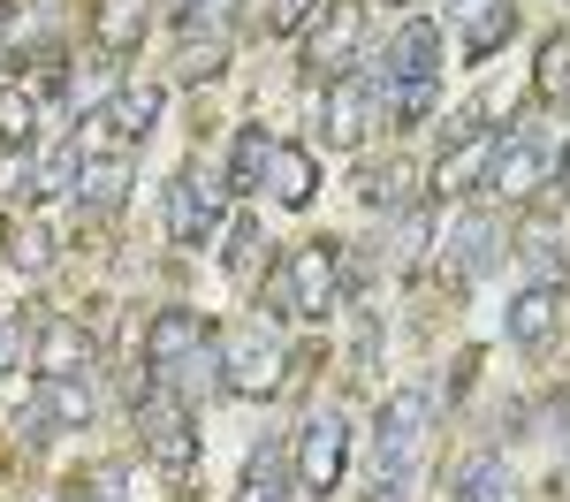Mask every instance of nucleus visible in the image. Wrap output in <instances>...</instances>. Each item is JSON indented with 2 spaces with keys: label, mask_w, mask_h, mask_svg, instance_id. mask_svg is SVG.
<instances>
[{
  "label": "nucleus",
  "mask_w": 570,
  "mask_h": 502,
  "mask_svg": "<svg viewBox=\"0 0 570 502\" xmlns=\"http://www.w3.org/2000/svg\"><path fill=\"white\" fill-rule=\"evenodd\" d=\"M434 411H441V388H434V381L395 388L389 404H381V426H373L381 464H411V456H419V442H426V426H434Z\"/></svg>",
  "instance_id": "0eeeda50"
},
{
  "label": "nucleus",
  "mask_w": 570,
  "mask_h": 502,
  "mask_svg": "<svg viewBox=\"0 0 570 502\" xmlns=\"http://www.w3.org/2000/svg\"><path fill=\"white\" fill-rule=\"evenodd\" d=\"M525 267L540 282H556V289L570 282V259H563V244H556V228H525Z\"/></svg>",
  "instance_id": "cd10ccee"
},
{
  "label": "nucleus",
  "mask_w": 570,
  "mask_h": 502,
  "mask_svg": "<svg viewBox=\"0 0 570 502\" xmlns=\"http://www.w3.org/2000/svg\"><path fill=\"white\" fill-rule=\"evenodd\" d=\"M220 214H228V183H206V176L168 183V236H176L183 252H214Z\"/></svg>",
  "instance_id": "6e6552de"
},
{
  "label": "nucleus",
  "mask_w": 570,
  "mask_h": 502,
  "mask_svg": "<svg viewBox=\"0 0 570 502\" xmlns=\"http://www.w3.org/2000/svg\"><path fill=\"white\" fill-rule=\"evenodd\" d=\"M274 145H282V137H266L259 122H244V130H236V152H228V198H252V190H266Z\"/></svg>",
  "instance_id": "a211bd4d"
},
{
  "label": "nucleus",
  "mask_w": 570,
  "mask_h": 502,
  "mask_svg": "<svg viewBox=\"0 0 570 502\" xmlns=\"http://www.w3.org/2000/svg\"><path fill=\"white\" fill-rule=\"evenodd\" d=\"M449 16H456V31H464L472 53H494V46L510 39V23H518L510 0H449Z\"/></svg>",
  "instance_id": "aec40b11"
},
{
  "label": "nucleus",
  "mask_w": 570,
  "mask_h": 502,
  "mask_svg": "<svg viewBox=\"0 0 570 502\" xmlns=\"http://www.w3.org/2000/svg\"><path fill=\"white\" fill-rule=\"evenodd\" d=\"M282 381H289V351H282L266 327H244V335L220 343V388H228V396H259L266 404Z\"/></svg>",
  "instance_id": "423d86ee"
},
{
  "label": "nucleus",
  "mask_w": 570,
  "mask_h": 502,
  "mask_svg": "<svg viewBox=\"0 0 570 502\" xmlns=\"http://www.w3.org/2000/svg\"><path fill=\"white\" fill-rule=\"evenodd\" d=\"M85 419H91V381H85V373L39 381V396L16 411V426H31V442H46L53 426H85Z\"/></svg>",
  "instance_id": "9d476101"
},
{
  "label": "nucleus",
  "mask_w": 570,
  "mask_h": 502,
  "mask_svg": "<svg viewBox=\"0 0 570 502\" xmlns=\"http://www.w3.org/2000/svg\"><path fill=\"white\" fill-rule=\"evenodd\" d=\"M556 190L570 198V145H563V160H556Z\"/></svg>",
  "instance_id": "c9c22d12"
},
{
  "label": "nucleus",
  "mask_w": 570,
  "mask_h": 502,
  "mask_svg": "<svg viewBox=\"0 0 570 502\" xmlns=\"http://www.w3.org/2000/svg\"><path fill=\"white\" fill-rule=\"evenodd\" d=\"M91 39L107 46V53H130L145 39V0H99L91 8Z\"/></svg>",
  "instance_id": "b1692460"
},
{
  "label": "nucleus",
  "mask_w": 570,
  "mask_h": 502,
  "mask_svg": "<svg viewBox=\"0 0 570 502\" xmlns=\"http://www.w3.org/2000/svg\"><path fill=\"white\" fill-rule=\"evenodd\" d=\"M137 434H145V456H153L168 480H183V472L198 464V426H190V404H183L160 373H145V388H137Z\"/></svg>",
  "instance_id": "f03ea898"
},
{
  "label": "nucleus",
  "mask_w": 570,
  "mask_h": 502,
  "mask_svg": "<svg viewBox=\"0 0 570 502\" xmlns=\"http://www.w3.org/2000/svg\"><path fill=\"white\" fill-rule=\"evenodd\" d=\"M373 107H381V85H373V77H357V69L327 77V99H320V137H327L335 152H351L357 137L373 130Z\"/></svg>",
  "instance_id": "1a4fd4ad"
},
{
  "label": "nucleus",
  "mask_w": 570,
  "mask_h": 502,
  "mask_svg": "<svg viewBox=\"0 0 570 502\" xmlns=\"http://www.w3.org/2000/svg\"><path fill=\"white\" fill-rule=\"evenodd\" d=\"M99 122L122 137V145H137V137H153V122H160V85H122L107 107H99Z\"/></svg>",
  "instance_id": "6ab92c4d"
},
{
  "label": "nucleus",
  "mask_w": 570,
  "mask_h": 502,
  "mask_svg": "<svg viewBox=\"0 0 570 502\" xmlns=\"http://www.w3.org/2000/svg\"><path fill=\"white\" fill-rule=\"evenodd\" d=\"M266 297H274L289 319H327L335 305H343V252H335V244L289 252V267L266 282Z\"/></svg>",
  "instance_id": "20e7f679"
},
{
  "label": "nucleus",
  "mask_w": 570,
  "mask_h": 502,
  "mask_svg": "<svg viewBox=\"0 0 570 502\" xmlns=\"http://www.w3.org/2000/svg\"><path fill=\"white\" fill-rule=\"evenodd\" d=\"M357 39H365V8H357V0H335V8H327V23H320L312 46H305L312 77H343V69L357 61Z\"/></svg>",
  "instance_id": "ddd939ff"
},
{
  "label": "nucleus",
  "mask_w": 570,
  "mask_h": 502,
  "mask_svg": "<svg viewBox=\"0 0 570 502\" xmlns=\"http://www.w3.org/2000/svg\"><path fill=\"white\" fill-rule=\"evenodd\" d=\"M16 365H23V327L0 319V373H16Z\"/></svg>",
  "instance_id": "72a5a7b5"
},
{
  "label": "nucleus",
  "mask_w": 570,
  "mask_h": 502,
  "mask_svg": "<svg viewBox=\"0 0 570 502\" xmlns=\"http://www.w3.org/2000/svg\"><path fill=\"white\" fill-rule=\"evenodd\" d=\"M570 85V46L548 39V53H540V91H563Z\"/></svg>",
  "instance_id": "473e14b6"
},
{
  "label": "nucleus",
  "mask_w": 570,
  "mask_h": 502,
  "mask_svg": "<svg viewBox=\"0 0 570 502\" xmlns=\"http://www.w3.org/2000/svg\"><path fill=\"white\" fill-rule=\"evenodd\" d=\"M357 198H365L373 214H403V206H411V168H365V176H357Z\"/></svg>",
  "instance_id": "a878e982"
},
{
  "label": "nucleus",
  "mask_w": 570,
  "mask_h": 502,
  "mask_svg": "<svg viewBox=\"0 0 570 502\" xmlns=\"http://www.w3.org/2000/svg\"><path fill=\"white\" fill-rule=\"evenodd\" d=\"M198 351H206V319L198 313H160L145 327V365H153V373H176V365L198 358Z\"/></svg>",
  "instance_id": "4468645a"
},
{
  "label": "nucleus",
  "mask_w": 570,
  "mask_h": 502,
  "mask_svg": "<svg viewBox=\"0 0 570 502\" xmlns=\"http://www.w3.org/2000/svg\"><path fill=\"white\" fill-rule=\"evenodd\" d=\"M176 23H183V39H206V31L228 23V0H176Z\"/></svg>",
  "instance_id": "c85d7f7f"
},
{
  "label": "nucleus",
  "mask_w": 570,
  "mask_h": 502,
  "mask_svg": "<svg viewBox=\"0 0 570 502\" xmlns=\"http://www.w3.org/2000/svg\"><path fill=\"white\" fill-rule=\"evenodd\" d=\"M449 502H510V464L487 450L472 464H456V480H449Z\"/></svg>",
  "instance_id": "5701e85b"
},
{
  "label": "nucleus",
  "mask_w": 570,
  "mask_h": 502,
  "mask_svg": "<svg viewBox=\"0 0 570 502\" xmlns=\"http://www.w3.org/2000/svg\"><path fill=\"white\" fill-rule=\"evenodd\" d=\"M419 252H426V214H403V228H395V252H389V259L411 274V267H419Z\"/></svg>",
  "instance_id": "2f4dec72"
},
{
  "label": "nucleus",
  "mask_w": 570,
  "mask_h": 502,
  "mask_svg": "<svg viewBox=\"0 0 570 502\" xmlns=\"http://www.w3.org/2000/svg\"><path fill=\"white\" fill-rule=\"evenodd\" d=\"M198 77H220V46H206V53L183 61V85H198Z\"/></svg>",
  "instance_id": "f704fd0d"
},
{
  "label": "nucleus",
  "mask_w": 570,
  "mask_h": 502,
  "mask_svg": "<svg viewBox=\"0 0 570 502\" xmlns=\"http://www.w3.org/2000/svg\"><path fill=\"white\" fill-rule=\"evenodd\" d=\"M381 107H389V122H426L434 115V91H441V31L419 16V23H403L389 39V61H381Z\"/></svg>",
  "instance_id": "f257e3e1"
},
{
  "label": "nucleus",
  "mask_w": 570,
  "mask_h": 502,
  "mask_svg": "<svg viewBox=\"0 0 570 502\" xmlns=\"http://www.w3.org/2000/svg\"><path fill=\"white\" fill-rule=\"evenodd\" d=\"M320 0H266V39H297Z\"/></svg>",
  "instance_id": "c756f323"
},
{
  "label": "nucleus",
  "mask_w": 570,
  "mask_h": 502,
  "mask_svg": "<svg viewBox=\"0 0 570 502\" xmlns=\"http://www.w3.org/2000/svg\"><path fill=\"white\" fill-rule=\"evenodd\" d=\"M31 137H39V99L23 85H0V145L31 152Z\"/></svg>",
  "instance_id": "393cba45"
},
{
  "label": "nucleus",
  "mask_w": 570,
  "mask_h": 502,
  "mask_svg": "<svg viewBox=\"0 0 570 502\" xmlns=\"http://www.w3.org/2000/svg\"><path fill=\"white\" fill-rule=\"evenodd\" d=\"M563 145H570V137L548 130V122H518V130H502L487 190H494V198H532V190H548V183H556V160H563Z\"/></svg>",
  "instance_id": "7ed1b4c3"
},
{
  "label": "nucleus",
  "mask_w": 570,
  "mask_h": 502,
  "mask_svg": "<svg viewBox=\"0 0 570 502\" xmlns=\"http://www.w3.org/2000/svg\"><path fill=\"white\" fill-rule=\"evenodd\" d=\"M266 190H274V206H312V190H320V160H312L305 145H274V168H266Z\"/></svg>",
  "instance_id": "f3484780"
},
{
  "label": "nucleus",
  "mask_w": 570,
  "mask_h": 502,
  "mask_svg": "<svg viewBox=\"0 0 570 502\" xmlns=\"http://www.w3.org/2000/svg\"><path fill=\"white\" fill-rule=\"evenodd\" d=\"M259 222H236V236H228V274H236V282H252V259H259Z\"/></svg>",
  "instance_id": "7c9ffc66"
},
{
  "label": "nucleus",
  "mask_w": 570,
  "mask_h": 502,
  "mask_svg": "<svg viewBox=\"0 0 570 502\" xmlns=\"http://www.w3.org/2000/svg\"><path fill=\"white\" fill-rule=\"evenodd\" d=\"M289 450L282 442H259L252 450V464H244V502H289Z\"/></svg>",
  "instance_id": "412c9836"
},
{
  "label": "nucleus",
  "mask_w": 570,
  "mask_h": 502,
  "mask_svg": "<svg viewBox=\"0 0 570 502\" xmlns=\"http://www.w3.org/2000/svg\"><path fill=\"white\" fill-rule=\"evenodd\" d=\"M289 464H297V488L305 495H335L343 488V472H351V426H343V411H312L305 426H297V442H289Z\"/></svg>",
  "instance_id": "39448f33"
},
{
  "label": "nucleus",
  "mask_w": 570,
  "mask_h": 502,
  "mask_svg": "<svg viewBox=\"0 0 570 502\" xmlns=\"http://www.w3.org/2000/svg\"><path fill=\"white\" fill-rule=\"evenodd\" d=\"M31 358H39V381H61V373H85L91 365V335L77 319H46L39 343H31Z\"/></svg>",
  "instance_id": "dca6fc26"
},
{
  "label": "nucleus",
  "mask_w": 570,
  "mask_h": 502,
  "mask_svg": "<svg viewBox=\"0 0 570 502\" xmlns=\"http://www.w3.org/2000/svg\"><path fill=\"white\" fill-rule=\"evenodd\" d=\"M8 267H16V274H46V267H53V236H46L39 222H23L16 236H8Z\"/></svg>",
  "instance_id": "bb28decb"
},
{
  "label": "nucleus",
  "mask_w": 570,
  "mask_h": 502,
  "mask_svg": "<svg viewBox=\"0 0 570 502\" xmlns=\"http://www.w3.org/2000/svg\"><path fill=\"white\" fill-rule=\"evenodd\" d=\"M130 198V160L115 152V160H85V176H77V206H91V214H115Z\"/></svg>",
  "instance_id": "4be33fe9"
},
{
  "label": "nucleus",
  "mask_w": 570,
  "mask_h": 502,
  "mask_svg": "<svg viewBox=\"0 0 570 502\" xmlns=\"http://www.w3.org/2000/svg\"><path fill=\"white\" fill-rule=\"evenodd\" d=\"M494 145H502V130L456 137V145L441 152V168H434V198H472V190H487V176H494Z\"/></svg>",
  "instance_id": "f8f14e48"
},
{
  "label": "nucleus",
  "mask_w": 570,
  "mask_h": 502,
  "mask_svg": "<svg viewBox=\"0 0 570 502\" xmlns=\"http://www.w3.org/2000/svg\"><path fill=\"white\" fill-rule=\"evenodd\" d=\"M494 259H502V228L487 222V214H456L449 236H441V267H449V282H480Z\"/></svg>",
  "instance_id": "9b49d317"
},
{
  "label": "nucleus",
  "mask_w": 570,
  "mask_h": 502,
  "mask_svg": "<svg viewBox=\"0 0 570 502\" xmlns=\"http://www.w3.org/2000/svg\"><path fill=\"white\" fill-rule=\"evenodd\" d=\"M556 313H563V289H556V282H532V289H518V297H510L502 335L532 351V343H548V335H556Z\"/></svg>",
  "instance_id": "2eb2a0df"
}]
</instances>
